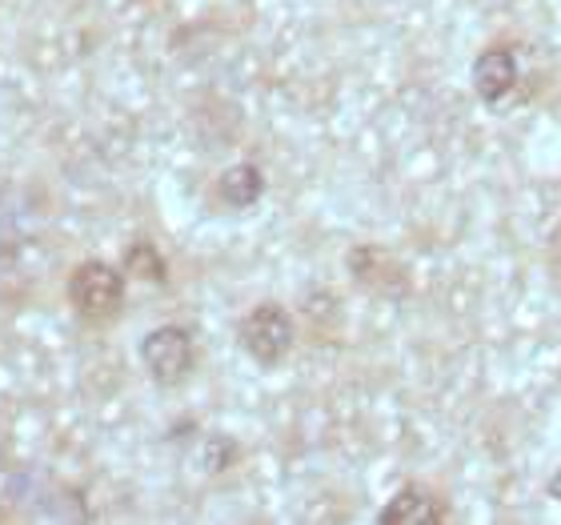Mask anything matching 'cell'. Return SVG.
<instances>
[{
    "label": "cell",
    "instance_id": "1",
    "mask_svg": "<svg viewBox=\"0 0 561 525\" xmlns=\"http://www.w3.org/2000/svg\"><path fill=\"white\" fill-rule=\"evenodd\" d=\"M125 269L108 261H81L69 273V305L84 321H113L125 309Z\"/></svg>",
    "mask_w": 561,
    "mask_h": 525
},
{
    "label": "cell",
    "instance_id": "2",
    "mask_svg": "<svg viewBox=\"0 0 561 525\" xmlns=\"http://www.w3.org/2000/svg\"><path fill=\"white\" fill-rule=\"evenodd\" d=\"M237 338H241V350H245L253 362L273 369V365H280L289 357L293 341H297V326H293V317L285 305L261 301L241 317Z\"/></svg>",
    "mask_w": 561,
    "mask_h": 525
},
{
    "label": "cell",
    "instance_id": "3",
    "mask_svg": "<svg viewBox=\"0 0 561 525\" xmlns=\"http://www.w3.org/2000/svg\"><path fill=\"white\" fill-rule=\"evenodd\" d=\"M140 365L157 386H181L193 365H197V345L185 326H157L140 341Z\"/></svg>",
    "mask_w": 561,
    "mask_h": 525
},
{
    "label": "cell",
    "instance_id": "4",
    "mask_svg": "<svg viewBox=\"0 0 561 525\" xmlns=\"http://www.w3.org/2000/svg\"><path fill=\"white\" fill-rule=\"evenodd\" d=\"M469 84L485 105H502L517 89V57L505 45L481 48L473 57V69H469Z\"/></svg>",
    "mask_w": 561,
    "mask_h": 525
},
{
    "label": "cell",
    "instance_id": "5",
    "mask_svg": "<svg viewBox=\"0 0 561 525\" xmlns=\"http://www.w3.org/2000/svg\"><path fill=\"white\" fill-rule=\"evenodd\" d=\"M345 265H350V273L357 277V285H365V289H374V293L398 297V293L410 289L401 261L393 258V253H386L381 246H357L350 258H345Z\"/></svg>",
    "mask_w": 561,
    "mask_h": 525
},
{
    "label": "cell",
    "instance_id": "6",
    "mask_svg": "<svg viewBox=\"0 0 561 525\" xmlns=\"http://www.w3.org/2000/svg\"><path fill=\"white\" fill-rule=\"evenodd\" d=\"M445 517H449V510H445L442 498H437L430 486L410 481V486H401V490L389 498L386 510L377 514V522L381 525H442Z\"/></svg>",
    "mask_w": 561,
    "mask_h": 525
},
{
    "label": "cell",
    "instance_id": "7",
    "mask_svg": "<svg viewBox=\"0 0 561 525\" xmlns=\"http://www.w3.org/2000/svg\"><path fill=\"white\" fill-rule=\"evenodd\" d=\"M217 193H221V201L229 209H253L265 197V173H261L257 164H233V169L221 173Z\"/></svg>",
    "mask_w": 561,
    "mask_h": 525
},
{
    "label": "cell",
    "instance_id": "8",
    "mask_svg": "<svg viewBox=\"0 0 561 525\" xmlns=\"http://www.w3.org/2000/svg\"><path fill=\"white\" fill-rule=\"evenodd\" d=\"M125 273L140 281H152V285H164L169 281V269H164V258L157 253L152 241H133L125 249Z\"/></svg>",
    "mask_w": 561,
    "mask_h": 525
},
{
    "label": "cell",
    "instance_id": "9",
    "mask_svg": "<svg viewBox=\"0 0 561 525\" xmlns=\"http://www.w3.org/2000/svg\"><path fill=\"white\" fill-rule=\"evenodd\" d=\"M237 461V445L229 442V437H221V433H213L209 442H205V469L209 473H221V469H229Z\"/></svg>",
    "mask_w": 561,
    "mask_h": 525
},
{
    "label": "cell",
    "instance_id": "10",
    "mask_svg": "<svg viewBox=\"0 0 561 525\" xmlns=\"http://www.w3.org/2000/svg\"><path fill=\"white\" fill-rule=\"evenodd\" d=\"M546 490H550V498H553V502H561V469H558V473H553V478H550V486H546Z\"/></svg>",
    "mask_w": 561,
    "mask_h": 525
}]
</instances>
